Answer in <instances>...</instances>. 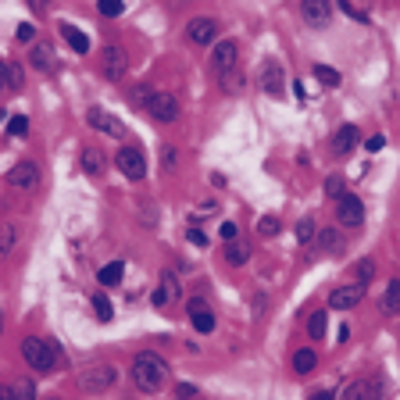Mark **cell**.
I'll list each match as a JSON object with an SVG mask.
<instances>
[{"mask_svg":"<svg viewBox=\"0 0 400 400\" xmlns=\"http://www.w3.org/2000/svg\"><path fill=\"white\" fill-rule=\"evenodd\" d=\"M29 133V119L25 114H15V119L8 122V136H25Z\"/></svg>","mask_w":400,"mask_h":400,"instance_id":"f35d334b","label":"cell"},{"mask_svg":"<svg viewBox=\"0 0 400 400\" xmlns=\"http://www.w3.org/2000/svg\"><path fill=\"white\" fill-rule=\"evenodd\" d=\"M0 400H15V389L11 386H0Z\"/></svg>","mask_w":400,"mask_h":400,"instance_id":"681fc988","label":"cell"},{"mask_svg":"<svg viewBox=\"0 0 400 400\" xmlns=\"http://www.w3.org/2000/svg\"><path fill=\"white\" fill-rule=\"evenodd\" d=\"M114 382H119V372H114V365H107V361H97V365H90V368L79 375V386H83L86 393H104V389H111Z\"/></svg>","mask_w":400,"mask_h":400,"instance_id":"3957f363","label":"cell"},{"mask_svg":"<svg viewBox=\"0 0 400 400\" xmlns=\"http://www.w3.org/2000/svg\"><path fill=\"white\" fill-rule=\"evenodd\" d=\"M100 68H104V75H107L111 83H114V79H122L126 68H129L126 50H122V47H104V54H100Z\"/></svg>","mask_w":400,"mask_h":400,"instance_id":"7c38bea8","label":"cell"},{"mask_svg":"<svg viewBox=\"0 0 400 400\" xmlns=\"http://www.w3.org/2000/svg\"><path fill=\"white\" fill-rule=\"evenodd\" d=\"M15 40H18V43H32V40H36V25H32V22H22V25L15 29Z\"/></svg>","mask_w":400,"mask_h":400,"instance_id":"ab89813d","label":"cell"},{"mask_svg":"<svg viewBox=\"0 0 400 400\" xmlns=\"http://www.w3.org/2000/svg\"><path fill=\"white\" fill-rule=\"evenodd\" d=\"M257 86H261L268 97H286V72H282V65L275 61V57H268V61L261 65Z\"/></svg>","mask_w":400,"mask_h":400,"instance_id":"5b68a950","label":"cell"},{"mask_svg":"<svg viewBox=\"0 0 400 400\" xmlns=\"http://www.w3.org/2000/svg\"><path fill=\"white\" fill-rule=\"evenodd\" d=\"M339 400H372V386H368L365 379H358V382H351L347 389H343Z\"/></svg>","mask_w":400,"mask_h":400,"instance_id":"4316f807","label":"cell"},{"mask_svg":"<svg viewBox=\"0 0 400 400\" xmlns=\"http://www.w3.org/2000/svg\"><path fill=\"white\" fill-rule=\"evenodd\" d=\"M197 396H200L197 386H190V382H179L176 386V400H197Z\"/></svg>","mask_w":400,"mask_h":400,"instance_id":"7bdbcfd3","label":"cell"},{"mask_svg":"<svg viewBox=\"0 0 400 400\" xmlns=\"http://www.w3.org/2000/svg\"><path fill=\"white\" fill-rule=\"evenodd\" d=\"M147 114H154L157 122H176V119H179V100L171 97V93L154 90L150 100H147Z\"/></svg>","mask_w":400,"mask_h":400,"instance_id":"52a82bcc","label":"cell"},{"mask_svg":"<svg viewBox=\"0 0 400 400\" xmlns=\"http://www.w3.org/2000/svg\"><path fill=\"white\" fill-rule=\"evenodd\" d=\"M186 311H190V322H193V329L197 332H214V315H211V308H207V301L204 297H190L186 301Z\"/></svg>","mask_w":400,"mask_h":400,"instance_id":"9a60e30c","label":"cell"},{"mask_svg":"<svg viewBox=\"0 0 400 400\" xmlns=\"http://www.w3.org/2000/svg\"><path fill=\"white\" fill-rule=\"evenodd\" d=\"M114 164H119L122 176L133 179V183H140V179L147 176V157H143V150H136V147H122L119 154H114Z\"/></svg>","mask_w":400,"mask_h":400,"instance_id":"277c9868","label":"cell"},{"mask_svg":"<svg viewBox=\"0 0 400 400\" xmlns=\"http://www.w3.org/2000/svg\"><path fill=\"white\" fill-rule=\"evenodd\" d=\"M4 65H8V83H11V90H22V86H25L22 65H15V61H4Z\"/></svg>","mask_w":400,"mask_h":400,"instance_id":"74e56055","label":"cell"},{"mask_svg":"<svg viewBox=\"0 0 400 400\" xmlns=\"http://www.w3.org/2000/svg\"><path fill=\"white\" fill-rule=\"evenodd\" d=\"M18 236H22V229H18L15 222H4V225H0V257H11V254H15Z\"/></svg>","mask_w":400,"mask_h":400,"instance_id":"ac0fdd59","label":"cell"},{"mask_svg":"<svg viewBox=\"0 0 400 400\" xmlns=\"http://www.w3.org/2000/svg\"><path fill=\"white\" fill-rule=\"evenodd\" d=\"M97 11H100L104 18H119V15L126 11V0H100Z\"/></svg>","mask_w":400,"mask_h":400,"instance_id":"f546056e","label":"cell"},{"mask_svg":"<svg viewBox=\"0 0 400 400\" xmlns=\"http://www.w3.org/2000/svg\"><path fill=\"white\" fill-rule=\"evenodd\" d=\"M11 389H15V400H36V386H32L29 379H18V382H11Z\"/></svg>","mask_w":400,"mask_h":400,"instance_id":"836d02e7","label":"cell"},{"mask_svg":"<svg viewBox=\"0 0 400 400\" xmlns=\"http://www.w3.org/2000/svg\"><path fill=\"white\" fill-rule=\"evenodd\" d=\"M183 297V286H179V275L176 272H161V286L154 290V308H168L171 301H179Z\"/></svg>","mask_w":400,"mask_h":400,"instance_id":"4fadbf2b","label":"cell"},{"mask_svg":"<svg viewBox=\"0 0 400 400\" xmlns=\"http://www.w3.org/2000/svg\"><path fill=\"white\" fill-rule=\"evenodd\" d=\"M0 332H4V311H0Z\"/></svg>","mask_w":400,"mask_h":400,"instance_id":"816d5d0a","label":"cell"},{"mask_svg":"<svg viewBox=\"0 0 400 400\" xmlns=\"http://www.w3.org/2000/svg\"><path fill=\"white\" fill-rule=\"evenodd\" d=\"M218 79H222V86H225V90H233V93H240V90H243V75H240V68L225 72V75H218Z\"/></svg>","mask_w":400,"mask_h":400,"instance_id":"d590c367","label":"cell"},{"mask_svg":"<svg viewBox=\"0 0 400 400\" xmlns=\"http://www.w3.org/2000/svg\"><path fill=\"white\" fill-rule=\"evenodd\" d=\"M186 236H190V243H197V247H207V236L200 233V229H190Z\"/></svg>","mask_w":400,"mask_h":400,"instance_id":"bcb514c9","label":"cell"},{"mask_svg":"<svg viewBox=\"0 0 400 400\" xmlns=\"http://www.w3.org/2000/svg\"><path fill=\"white\" fill-rule=\"evenodd\" d=\"M257 233H261L265 240H272V236L279 233V218H275V214H265V218L257 222Z\"/></svg>","mask_w":400,"mask_h":400,"instance_id":"e575fe53","label":"cell"},{"mask_svg":"<svg viewBox=\"0 0 400 400\" xmlns=\"http://www.w3.org/2000/svg\"><path fill=\"white\" fill-rule=\"evenodd\" d=\"M318 250H325V254H339L343 250L339 229H318Z\"/></svg>","mask_w":400,"mask_h":400,"instance_id":"44dd1931","label":"cell"},{"mask_svg":"<svg viewBox=\"0 0 400 400\" xmlns=\"http://www.w3.org/2000/svg\"><path fill=\"white\" fill-rule=\"evenodd\" d=\"M225 261L233 265V268L247 265V261H250V247H247V243H240V240H233V243H225Z\"/></svg>","mask_w":400,"mask_h":400,"instance_id":"7402d4cb","label":"cell"},{"mask_svg":"<svg viewBox=\"0 0 400 400\" xmlns=\"http://www.w3.org/2000/svg\"><path fill=\"white\" fill-rule=\"evenodd\" d=\"M218 236H222L225 243H233V240L240 236V225H236V222H222V229H218Z\"/></svg>","mask_w":400,"mask_h":400,"instance_id":"60d3db41","label":"cell"},{"mask_svg":"<svg viewBox=\"0 0 400 400\" xmlns=\"http://www.w3.org/2000/svg\"><path fill=\"white\" fill-rule=\"evenodd\" d=\"M382 311L386 315H400V279H393L382 293Z\"/></svg>","mask_w":400,"mask_h":400,"instance_id":"cb8c5ba5","label":"cell"},{"mask_svg":"<svg viewBox=\"0 0 400 400\" xmlns=\"http://www.w3.org/2000/svg\"><path fill=\"white\" fill-rule=\"evenodd\" d=\"M315 79H318L322 86H339V83H343V75H339L336 68H329V65H315Z\"/></svg>","mask_w":400,"mask_h":400,"instance_id":"83f0119b","label":"cell"},{"mask_svg":"<svg viewBox=\"0 0 400 400\" xmlns=\"http://www.w3.org/2000/svg\"><path fill=\"white\" fill-rule=\"evenodd\" d=\"M0 90H11V83H8V65H0Z\"/></svg>","mask_w":400,"mask_h":400,"instance_id":"c3c4849f","label":"cell"},{"mask_svg":"<svg viewBox=\"0 0 400 400\" xmlns=\"http://www.w3.org/2000/svg\"><path fill=\"white\" fill-rule=\"evenodd\" d=\"M164 379H168V365H164L161 354L143 351V354L133 358V382H136V389H143V393H157V389L164 386Z\"/></svg>","mask_w":400,"mask_h":400,"instance_id":"6da1fadb","label":"cell"},{"mask_svg":"<svg viewBox=\"0 0 400 400\" xmlns=\"http://www.w3.org/2000/svg\"><path fill=\"white\" fill-rule=\"evenodd\" d=\"M301 18L311 29H325L332 22V0H301Z\"/></svg>","mask_w":400,"mask_h":400,"instance_id":"9c48e42d","label":"cell"},{"mask_svg":"<svg viewBox=\"0 0 400 400\" xmlns=\"http://www.w3.org/2000/svg\"><path fill=\"white\" fill-rule=\"evenodd\" d=\"M336 8H339L343 15H347V18H354V22H361V25L368 22V15H365V11L358 8V4H354V0H336Z\"/></svg>","mask_w":400,"mask_h":400,"instance_id":"f1b7e54d","label":"cell"},{"mask_svg":"<svg viewBox=\"0 0 400 400\" xmlns=\"http://www.w3.org/2000/svg\"><path fill=\"white\" fill-rule=\"evenodd\" d=\"M22 358L29 361V368L50 372L54 361H57V347H54V343H47V339H40V336H25L22 339Z\"/></svg>","mask_w":400,"mask_h":400,"instance_id":"7a4b0ae2","label":"cell"},{"mask_svg":"<svg viewBox=\"0 0 400 400\" xmlns=\"http://www.w3.org/2000/svg\"><path fill=\"white\" fill-rule=\"evenodd\" d=\"M361 297H365V286L361 282H351V286H336V290L329 293V304L336 311H351V308L361 304Z\"/></svg>","mask_w":400,"mask_h":400,"instance_id":"5bb4252c","label":"cell"},{"mask_svg":"<svg viewBox=\"0 0 400 400\" xmlns=\"http://www.w3.org/2000/svg\"><path fill=\"white\" fill-rule=\"evenodd\" d=\"M308 336H311V339H322V336H325V311H315V315L308 318Z\"/></svg>","mask_w":400,"mask_h":400,"instance_id":"d6a6232c","label":"cell"},{"mask_svg":"<svg viewBox=\"0 0 400 400\" xmlns=\"http://www.w3.org/2000/svg\"><path fill=\"white\" fill-rule=\"evenodd\" d=\"M315 365H318V354H315V351H308V347H304V351H297V354H293V372H297V375H311V372H315Z\"/></svg>","mask_w":400,"mask_h":400,"instance_id":"603a6c76","label":"cell"},{"mask_svg":"<svg viewBox=\"0 0 400 400\" xmlns=\"http://www.w3.org/2000/svg\"><path fill=\"white\" fill-rule=\"evenodd\" d=\"M325 193H329L332 200H339V197H343V179H339V176H329V179H325Z\"/></svg>","mask_w":400,"mask_h":400,"instance_id":"b9f144b4","label":"cell"},{"mask_svg":"<svg viewBox=\"0 0 400 400\" xmlns=\"http://www.w3.org/2000/svg\"><path fill=\"white\" fill-rule=\"evenodd\" d=\"M211 68H214L218 75H225V72L240 68V47H236L233 40H222V43H214V54H211Z\"/></svg>","mask_w":400,"mask_h":400,"instance_id":"ba28073f","label":"cell"},{"mask_svg":"<svg viewBox=\"0 0 400 400\" xmlns=\"http://www.w3.org/2000/svg\"><path fill=\"white\" fill-rule=\"evenodd\" d=\"M176 161H179V157H176V147H161V168H164V171L176 168Z\"/></svg>","mask_w":400,"mask_h":400,"instance_id":"ee69618b","label":"cell"},{"mask_svg":"<svg viewBox=\"0 0 400 400\" xmlns=\"http://www.w3.org/2000/svg\"><path fill=\"white\" fill-rule=\"evenodd\" d=\"M186 36H190V43L207 47V43L218 40V22H214V18H193L190 29H186Z\"/></svg>","mask_w":400,"mask_h":400,"instance_id":"2e32d148","label":"cell"},{"mask_svg":"<svg viewBox=\"0 0 400 400\" xmlns=\"http://www.w3.org/2000/svg\"><path fill=\"white\" fill-rule=\"evenodd\" d=\"M336 218H339L343 229H358V225L365 222V204H361L354 193H343V197L336 200Z\"/></svg>","mask_w":400,"mask_h":400,"instance_id":"8992f818","label":"cell"},{"mask_svg":"<svg viewBox=\"0 0 400 400\" xmlns=\"http://www.w3.org/2000/svg\"><path fill=\"white\" fill-rule=\"evenodd\" d=\"M358 143H361L358 126H339V129H336V136H332V150H336V154H351Z\"/></svg>","mask_w":400,"mask_h":400,"instance_id":"e0dca14e","label":"cell"},{"mask_svg":"<svg viewBox=\"0 0 400 400\" xmlns=\"http://www.w3.org/2000/svg\"><path fill=\"white\" fill-rule=\"evenodd\" d=\"M382 147H386V136H372V140H365V150H368V154H379Z\"/></svg>","mask_w":400,"mask_h":400,"instance_id":"f6af8a7d","label":"cell"},{"mask_svg":"<svg viewBox=\"0 0 400 400\" xmlns=\"http://www.w3.org/2000/svg\"><path fill=\"white\" fill-rule=\"evenodd\" d=\"M79 164H83V171H86V176H104V154L97 150V147H86L83 154H79Z\"/></svg>","mask_w":400,"mask_h":400,"instance_id":"d6986e66","label":"cell"},{"mask_svg":"<svg viewBox=\"0 0 400 400\" xmlns=\"http://www.w3.org/2000/svg\"><path fill=\"white\" fill-rule=\"evenodd\" d=\"M315 229H318V225H315L311 218H301V222H297V240H301V243H311V240H315Z\"/></svg>","mask_w":400,"mask_h":400,"instance_id":"8d00e7d4","label":"cell"},{"mask_svg":"<svg viewBox=\"0 0 400 400\" xmlns=\"http://www.w3.org/2000/svg\"><path fill=\"white\" fill-rule=\"evenodd\" d=\"M8 186H15V190H36L40 186V164L36 161H18L8 171Z\"/></svg>","mask_w":400,"mask_h":400,"instance_id":"8fae6325","label":"cell"},{"mask_svg":"<svg viewBox=\"0 0 400 400\" xmlns=\"http://www.w3.org/2000/svg\"><path fill=\"white\" fill-rule=\"evenodd\" d=\"M315 400H332V393H318V396H315Z\"/></svg>","mask_w":400,"mask_h":400,"instance_id":"f907efd6","label":"cell"},{"mask_svg":"<svg viewBox=\"0 0 400 400\" xmlns=\"http://www.w3.org/2000/svg\"><path fill=\"white\" fill-rule=\"evenodd\" d=\"M29 65H32L36 72H54V50H50L47 43H36L32 54H29Z\"/></svg>","mask_w":400,"mask_h":400,"instance_id":"ffe728a7","label":"cell"},{"mask_svg":"<svg viewBox=\"0 0 400 400\" xmlns=\"http://www.w3.org/2000/svg\"><path fill=\"white\" fill-rule=\"evenodd\" d=\"M86 122L93 126V129H100V133H107V136H114V140H126L129 133H126V126L114 119V114H107L104 107H90L86 111Z\"/></svg>","mask_w":400,"mask_h":400,"instance_id":"30bf717a","label":"cell"},{"mask_svg":"<svg viewBox=\"0 0 400 400\" xmlns=\"http://www.w3.org/2000/svg\"><path fill=\"white\" fill-rule=\"evenodd\" d=\"M122 275H126V265H122V261H111V265H104V268H100V275H97V279H100V286H119V282H122Z\"/></svg>","mask_w":400,"mask_h":400,"instance_id":"d4e9b609","label":"cell"},{"mask_svg":"<svg viewBox=\"0 0 400 400\" xmlns=\"http://www.w3.org/2000/svg\"><path fill=\"white\" fill-rule=\"evenodd\" d=\"M93 311H97V318H100V322H111V318H114L111 301H107L104 293H93Z\"/></svg>","mask_w":400,"mask_h":400,"instance_id":"1f68e13d","label":"cell"},{"mask_svg":"<svg viewBox=\"0 0 400 400\" xmlns=\"http://www.w3.org/2000/svg\"><path fill=\"white\" fill-rule=\"evenodd\" d=\"M61 36L68 40V47H72L75 54H86V50H90V36H83L75 25H61Z\"/></svg>","mask_w":400,"mask_h":400,"instance_id":"484cf974","label":"cell"},{"mask_svg":"<svg viewBox=\"0 0 400 400\" xmlns=\"http://www.w3.org/2000/svg\"><path fill=\"white\" fill-rule=\"evenodd\" d=\"M25 4H29L32 11H40V15H43V11L50 8V0H25Z\"/></svg>","mask_w":400,"mask_h":400,"instance_id":"7dc6e473","label":"cell"},{"mask_svg":"<svg viewBox=\"0 0 400 400\" xmlns=\"http://www.w3.org/2000/svg\"><path fill=\"white\" fill-rule=\"evenodd\" d=\"M354 275H358V282L365 286L368 279H375V261H372V257H361V261L354 265Z\"/></svg>","mask_w":400,"mask_h":400,"instance_id":"4dcf8cb0","label":"cell"}]
</instances>
